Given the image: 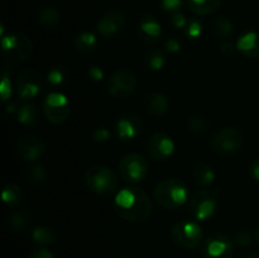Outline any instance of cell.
<instances>
[{
    "label": "cell",
    "mask_w": 259,
    "mask_h": 258,
    "mask_svg": "<svg viewBox=\"0 0 259 258\" xmlns=\"http://www.w3.org/2000/svg\"><path fill=\"white\" fill-rule=\"evenodd\" d=\"M235 46L230 42H224L222 46H220V52L225 56H230L235 50Z\"/></svg>",
    "instance_id": "cell-42"
},
{
    "label": "cell",
    "mask_w": 259,
    "mask_h": 258,
    "mask_svg": "<svg viewBox=\"0 0 259 258\" xmlns=\"http://www.w3.org/2000/svg\"><path fill=\"white\" fill-rule=\"evenodd\" d=\"M38 22L47 29H53L60 24L61 14L57 8L45 7L43 9H40L39 14H38Z\"/></svg>",
    "instance_id": "cell-25"
},
{
    "label": "cell",
    "mask_w": 259,
    "mask_h": 258,
    "mask_svg": "<svg viewBox=\"0 0 259 258\" xmlns=\"http://www.w3.org/2000/svg\"><path fill=\"white\" fill-rule=\"evenodd\" d=\"M47 168L43 164H35L29 171V176L32 181L37 182V184L45 182L46 179H47Z\"/></svg>",
    "instance_id": "cell-32"
},
{
    "label": "cell",
    "mask_w": 259,
    "mask_h": 258,
    "mask_svg": "<svg viewBox=\"0 0 259 258\" xmlns=\"http://www.w3.org/2000/svg\"><path fill=\"white\" fill-rule=\"evenodd\" d=\"M237 50L248 58H259V33L247 32L239 37L235 45Z\"/></svg>",
    "instance_id": "cell-18"
},
{
    "label": "cell",
    "mask_w": 259,
    "mask_h": 258,
    "mask_svg": "<svg viewBox=\"0 0 259 258\" xmlns=\"http://www.w3.org/2000/svg\"><path fill=\"white\" fill-rule=\"evenodd\" d=\"M218 190H199L190 197V211L197 220H209L218 209Z\"/></svg>",
    "instance_id": "cell-10"
},
{
    "label": "cell",
    "mask_w": 259,
    "mask_h": 258,
    "mask_svg": "<svg viewBox=\"0 0 259 258\" xmlns=\"http://www.w3.org/2000/svg\"><path fill=\"white\" fill-rule=\"evenodd\" d=\"M137 34L144 43H157L162 38V27L154 15L143 14L137 25Z\"/></svg>",
    "instance_id": "cell-17"
},
{
    "label": "cell",
    "mask_w": 259,
    "mask_h": 258,
    "mask_svg": "<svg viewBox=\"0 0 259 258\" xmlns=\"http://www.w3.org/2000/svg\"><path fill=\"white\" fill-rule=\"evenodd\" d=\"M166 58L162 51L149 50L144 56V65L151 71H159L164 66Z\"/></svg>",
    "instance_id": "cell-29"
},
{
    "label": "cell",
    "mask_w": 259,
    "mask_h": 258,
    "mask_svg": "<svg viewBox=\"0 0 259 258\" xmlns=\"http://www.w3.org/2000/svg\"><path fill=\"white\" fill-rule=\"evenodd\" d=\"M15 91L22 100H32L42 91V77L34 68L23 70L15 80Z\"/></svg>",
    "instance_id": "cell-11"
},
{
    "label": "cell",
    "mask_w": 259,
    "mask_h": 258,
    "mask_svg": "<svg viewBox=\"0 0 259 258\" xmlns=\"http://www.w3.org/2000/svg\"><path fill=\"white\" fill-rule=\"evenodd\" d=\"M2 199L8 206H17L22 200V189L17 184L9 182L3 189Z\"/></svg>",
    "instance_id": "cell-28"
},
{
    "label": "cell",
    "mask_w": 259,
    "mask_h": 258,
    "mask_svg": "<svg viewBox=\"0 0 259 258\" xmlns=\"http://www.w3.org/2000/svg\"><path fill=\"white\" fill-rule=\"evenodd\" d=\"M116 258H129V257H126V255H120V257H116Z\"/></svg>",
    "instance_id": "cell-46"
},
{
    "label": "cell",
    "mask_w": 259,
    "mask_h": 258,
    "mask_svg": "<svg viewBox=\"0 0 259 258\" xmlns=\"http://www.w3.org/2000/svg\"><path fill=\"white\" fill-rule=\"evenodd\" d=\"M239 258H259V254L255 252H245Z\"/></svg>",
    "instance_id": "cell-44"
},
{
    "label": "cell",
    "mask_w": 259,
    "mask_h": 258,
    "mask_svg": "<svg viewBox=\"0 0 259 258\" xmlns=\"http://www.w3.org/2000/svg\"><path fill=\"white\" fill-rule=\"evenodd\" d=\"M192 176H194L195 184L201 187H205L209 186V185H211L214 182L215 172L212 169V167H210L207 163L201 162V163H197L194 167Z\"/></svg>",
    "instance_id": "cell-24"
},
{
    "label": "cell",
    "mask_w": 259,
    "mask_h": 258,
    "mask_svg": "<svg viewBox=\"0 0 259 258\" xmlns=\"http://www.w3.org/2000/svg\"><path fill=\"white\" fill-rule=\"evenodd\" d=\"M171 23L174 24L175 28H177V29H181V28H185L187 25L186 17H185V15L182 14V13H180V12L172 14Z\"/></svg>",
    "instance_id": "cell-38"
},
{
    "label": "cell",
    "mask_w": 259,
    "mask_h": 258,
    "mask_svg": "<svg viewBox=\"0 0 259 258\" xmlns=\"http://www.w3.org/2000/svg\"><path fill=\"white\" fill-rule=\"evenodd\" d=\"M153 197L159 206L176 210L189 200V190L181 180L166 179L157 184Z\"/></svg>",
    "instance_id": "cell-2"
},
{
    "label": "cell",
    "mask_w": 259,
    "mask_h": 258,
    "mask_svg": "<svg viewBox=\"0 0 259 258\" xmlns=\"http://www.w3.org/2000/svg\"><path fill=\"white\" fill-rule=\"evenodd\" d=\"M212 32L220 39H228L234 34V25L228 18H215L212 22Z\"/></svg>",
    "instance_id": "cell-27"
},
{
    "label": "cell",
    "mask_w": 259,
    "mask_h": 258,
    "mask_svg": "<svg viewBox=\"0 0 259 258\" xmlns=\"http://www.w3.org/2000/svg\"><path fill=\"white\" fill-rule=\"evenodd\" d=\"M32 238L39 245H50L56 242L55 232L47 227L34 228L32 232Z\"/></svg>",
    "instance_id": "cell-30"
},
{
    "label": "cell",
    "mask_w": 259,
    "mask_h": 258,
    "mask_svg": "<svg viewBox=\"0 0 259 258\" xmlns=\"http://www.w3.org/2000/svg\"><path fill=\"white\" fill-rule=\"evenodd\" d=\"M189 128L190 131L194 132V133H204L207 128V123L204 118H200V116H195L189 120Z\"/></svg>",
    "instance_id": "cell-34"
},
{
    "label": "cell",
    "mask_w": 259,
    "mask_h": 258,
    "mask_svg": "<svg viewBox=\"0 0 259 258\" xmlns=\"http://www.w3.org/2000/svg\"><path fill=\"white\" fill-rule=\"evenodd\" d=\"M185 34L190 39H197L202 34V23L197 18L189 20L187 25L185 27Z\"/></svg>",
    "instance_id": "cell-31"
},
{
    "label": "cell",
    "mask_w": 259,
    "mask_h": 258,
    "mask_svg": "<svg viewBox=\"0 0 259 258\" xmlns=\"http://www.w3.org/2000/svg\"><path fill=\"white\" fill-rule=\"evenodd\" d=\"M88 76L91 81H95V82H99L104 78V72L99 66H91L88 70Z\"/></svg>",
    "instance_id": "cell-40"
},
{
    "label": "cell",
    "mask_w": 259,
    "mask_h": 258,
    "mask_svg": "<svg viewBox=\"0 0 259 258\" xmlns=\"http://www.w3.org/2000/svg\"><path fill=\"white\" fill-rule=\"evenodd\" d=\"M27 258H53V254L47 248H35L28 254Z\"/></svg>",
    "instance_id": "cell-39"
},
{
    "label": "cell",
    "mask_w": 259,
    "mask_h": 258,
    "mask_svg": "<svg viewBox=\"0 0 259 258\" xmlns=\"http://www.w3.org/2000/svg\"><path fill=\"white\" fill-rule=\"evenodd\" d=\"M33 42L22 33H10L2 37V53L8 62H25L33 55Z\"/></svg>",
    "instance_id": "cell-4"
},
{
    "label": "cell",
    "mask_w": 259,
    "mask_h": 258,
    "mask_svg": "<svg viewBox=\"0 0 259 258\" xmlns=\"http://www.w3.org/2000/svg\"><path fill=\"white\" fill-rule=\"evenodd\" d=\"M126 24V15L121 9H110L98 20L96 30L106 39L115 38L124 30Z\"/></svg>",
    "instance_id": "cell-13"
},
{
    "label": "cell",
    "mask_w": 259,
    "mask_h": 258,
    "mask_svg": "<svg viewBox=\"0 0 259 258\" xmlns=\"http://www.w3.org/2000/svg\"><path fill=\"white\" fill-rule=\"evenodd\" d=\"M73 46L77 52L82 53V55H90L98 47V38L94 33L83 30L76 35L73 39Z\"/></svg>",
    "instance_id": "cell-21"
},
{
    "label": "cell",
    "mask_w": 259,
    "mask_h": 258,
    "mask_svg": "<svg viewBox=\"0 0 259 258\" xmlns=\"http://www.w3.org/2000/svg\"><path fill=\"white\" fill-rule=\"evenodd\" d=\"M10 96H12V82H10L9 75L4 70L2 80V100L7 101Z\"/></svg>",
    "instance_id": "cell-36"
},
{
    "label": "cell",
    "mask_w": 259,
    "mask_h": 258,
    "mask_svg": "<svg viewBox=\"0 0 259 258\" xmlns=\"http://www.w3.org/2000/svg\"><path fill=\"white\" fill-rule=\"evenodd\" d=\"M253 235L249 230L247 229H240L239 232H237L234 237V243L239 247H248V245L252 243Z\"/></svg>",
    "instance_id": "cell-33"
},
{
    "label": "cell",
    "mask_w": 259,
    "mask_h": 258,
    "mask_svg": "<svg viewBox=\"0 0 259 258\" xmlns=\"http://www.w3.org/2000/svg\"><path fill=\"white\" fill-rule=\"evenodd\" d=\"M171 239L177 247L184 249H192L201 243L204 232L197 223L184 220L179 222L171 228Z\"/></svg>",
    "instance_id": "cell-6"
},
{
    "label": "cell",
    "mask_w": 259,
    "mask_h": 258,
    "mask_svg": "<svg viewBox=\"0 0 259 258\" xmlns=\"http://www.w3.org/2000/svg\"><path fill=\"white\" fill-rule=\"evenodd\" d=\"M137 75L131 68H119L115 72L111 73L106 82L108 93L115 99H126L136 91Z\"/></svg>",
    "instance_id": "cell-7"
},
{
    "label": "cell",
    "mask_w": 259,
    "mask_h": 258,
    "mask_svg": "<svg viewBox=\"0 0 259 258\" xmlns=\"http://www.w3.org/2000/svg\"><path fill=\"white\" fill-rule=\"evenodd\" d=\"M15 118H17L18 123L25 126H37L40 123L39 109L34 104H24L18 108Z\"/></svg>",
    "instance_id": "cell-20"
},
{
    "label": "cell",
    "mask_w": 259,
    "mask_h": 258,
    "mask_svg": "<svg viewBox=\"0 0 259 258\" xmlns=\"http://www.w3.org/2000/svg\"><path fill=\"white\" fill-rule=\"evenodd\" d=\"M254 237H255V239L258 240V243H259V228L257 230H255V234H254Z\"/></svg>",
    "instance_id": "cell-45"
},
{
    "label": "cell",
    "mask_w": 259,
    "mask_h": 258,
    "mask_svg": "<svg viewBox=\"0 0 259 258\" xmlns=\"http://www.w3.org/2000/svg\"><path fill=\"white\" fill-rule=\"evenodd\" d=\"M143 129V123L134 114H125L118 119L115 124V134L120 141L128 142L138 138Z\"/></svg>",
    "instance_id": "cell-16"
},
{
    "label": "cell",
    "mask_w": 259,
    "mask_h": 258,
    "mask_svg": "<svg viewBox=\"0 0 259 258\" xmlns=\"http://www.w3.org/2000/svg\"><path fill=\"white\" fill-rule=\"evenodd\" d=\"M147 151L156 161H166L174 154L175 142L168 134L154 133L147 141Z\"/></svg>",
    "instance_id": "cell-14"
},
{
    "label": "cell",
    "mask_w": 259,
    "mask_h": 258,
    "mask_svg": "<svg viewBox=\"0 0 259 258\" xmlns=\"http://www.w3.org/2000/svg\"><path fill=\"white\" fill-rule=\"evenodd\" d=\"M114 209L121 219L142 223L152 214V201L148 194L139 187H125L116 194Z\"/></svg>",
    "instance_id": "cell-1"
},
{
    "label": "cell",
    "mask_w": 259,
    "mask_h": 258,
    "mask_svg": "<svg viewBox=\"0 0 259 258\" xmlns=\"http://www.w3.org/2000/svg\"><path fill=\"white\" fill-rule=\"evenodd\" d=\"M32 223V215L27 210H18V211L10 214L8 218V225L14 233H23L29 228Z\"/></svg>",
    "instance_id": "cell-22"
},
{
    "label": "cell",
    "mask_w": 259,
    "mask_h": 258,
    "mask_svg": "<svg viewBox=\"0 0 259 258\" xmlns=\"http://www.w3.org/2000/svg\"><path fill=\"white\" fill-rule=\"evenodd\" d=\"M250 174L259 182V158L254 159L250 164Z\"/></svg>",
    "instance_id": "cell-43"
},
{
    "label": "cell",
    "mask_w": 259,
    "mask_h": 258,
    "mask_svg": "<svg viewBox=\"0 0 259 258\" xmlns=\"http://www.w3.org/2000/svg\"><path fill=\"white\" fill-rule=\"evenodd\" d=\"M182 5H184L182 0H161L162 9L167 13H171V14L179 13L181 10Z\"/></svg>",
    "instance_id": "cell-35"
},
{
    "label": "cell",
    "mask_w": 259,
    "mask_h": 258,
    "mask_svg": "<svg viewBox=\"0 0 259 258\" xmlns=\"http://www.w3.org/2000/svg\"><path fill=\"white\" fill-rule=\"evenodd\" d=\"M204 258H233L234 244L233 240L224 233H214L202 243Z\"/></svg>",
    "instance_id": "cell-12"
},
{
    "label": "cell",
    "mask_w": 259,
    "mask_h": 258,
    "mask_svg": "<svg viewBox=\"0 0 259 258\" xmlns=\"http://www.w3.org/2000/svg\"><path fill=\"white\" fill-rule=\"evenodd\" d=\"M94 141L98 142V143H104V142H108L110 138V131L106 128H98L94 131L93 133Z\"/></svg>",
    "instance_id": "cell-37"
},
{
    "label": "cell",
    "mask_w": 259,
    "mask_h": 258,
    "mask_svg": "<svg viewBox=\"0 0 259 258\" xmlns=\"http://www.w3.org/2000/svg\"><path fill=\"white\" fill-rule=\"evenodd\" d=\"M166 50L171 53H177L181 51V43L176 38H169L166 42Z\"/></svg>",
    "instance_id": "cell-41"
},
{
    "label": "cell",
    "mask_w": 259,
    "mask_h": 258,
    "mask_svg": "<svg viewBox=\"0 0 259 258\" xmlns=\"http://www.w3.org/2000/svg\"><path fill=\"white\" fill-rule=\"evenodd\" d=\"M146 109L149 114L162 116L169 110V101L166 95L161 93H152L146 98Z\"/></svg>",
    "instance_id": "cell-19"
},
{
    "label": "cell",
    "mask_w": 259,
    "mask_h": 258,
    "mask_svg": "<svg viewBox=\"0 0 259 258\" xmlns=\"http://www.w3.org/2000/svg\"><path fill=\"white\" fill-rule=\"evenodd\" d=\"M43 115L50 123L61 125L68 119L71 113V105L68 99L63 94L53 91L46 96L42 105Z\"/></svg>",
    "instance_id": "cell-8"
},
{
    "label": "cell",
    "mask_w": 259,
    "mask_h": 258,
    "mask_svg": "<svg viewBox=\"0 0 259 258\" xmlns=\"http://www.w3.org/2000/svg\"><path fill=\"white\" fill-rule=\"evenodd\" d=\"M190 10L196 15H210L222 5V0H187Z\"/></svg>",
    "instance_id": "cell-23"
},
{
    "label": "cell",
    "mask_w": 259,
    "mask_h": 258,
    "mask_svg": "<svg viewBox=\"0 0 259 258\" xmlns=\"http://www.w3.org/2000/svg\"><path fill=\"white\" fill-rule=\"evenodd\" d=\"M244 136L235 126H225L215 132L211 137V148L220 156H229L242 148Z\"/></svg>",
    "instance_id": "cell-5"
},
{
    "label": "cell",
    "mask_w": 259,
    "mask_h": 258,
    "mask_svg": "<svg viewBox=\"0 0 259 258\" xmlns=\"http://www.w3.org/2000/svg\"><path fill=\"white\" fill-rule=\"evenodd\" d=\"M17 154L25 162H35L43 157L46 152V146L37 136L22 137L15 144Z\"/></svg>",
    "instance_id": "cell-15"
},
{
    "label": "cell",
    "mask_w": 259,
    "mask_h": 258,
    "mask_svg": "<svg viewBox=\"0 0 259 258\" xmlns=\"http://www.w3.org/2000/svg\"><path fill=\"white\" fill-rule=\"evenodd\" d=\"M119 171L121 179L128 184H138L143 181L149 171V163L143 156L138 153H129L121 157L119 162Z\"/></svg>",
    "instance_id": "cell-9"
},
{
    "label": "cell",
    "mask_w": 259,
    "mask_h": 258,
    "mask_svg": "<svg viewBox=\"0 0 259 258\" xmlns=\"http://www.w3.org/2000/svg\"><path fill=\"white\" fill-rule=\"evenodd\" d=\"M85 181L91 191L101 196H110L119 187L118 175L104 164H94L89 167Z\"/></svg>",
    "instance_id": "cell-3"
},
{
    "label": "cell",
    "mask_w": 259,
    "mask_h": 258,
    "mask_svg": "<svg viewBox=\"0 0 259 258\" xmlns=\"http://www.w3.org/2000/svg\"><path fill=\"white\" fill-rule=\"evenodd\" d=\"M68 76H70V72H68L67 68L65 66H53L47 73V81L52 88H62L67 83Z\"/></svg>",
    "instance_id": "cell-26"
}]
</instances>
